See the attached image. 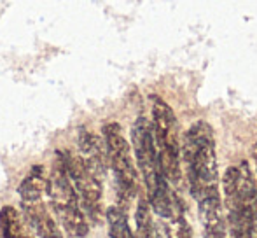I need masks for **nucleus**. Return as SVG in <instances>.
<instances>
[{
  "mask_svg": "<svg viewBox=\"0 0 257 238\" xmlns=\"http://www.w3.org/2000/svg\"><path fill=\"white\" fill-rule=\"evenodd\" d=\"M182 158L194 200L200 201L219 194L215 140L206 121H196L186 132L182 140Z\"/></svg>",
  "mask_w": 257,
  "mask_h": 238,
  "instance_id": "obj_1",
  "label": "nucleus"
},
{
  "mask_svg": "<svg viewBox=\"0 0 257 238\" xmlns=\"http://www.w3.org/2000/svg\"><path fill=\"white\" fill-rule=\"evenodd\" d=\"M132 144L135 151L137 165L142 174L144 184L147 189V201L151 210L156 212L161 219H166L180 203L179 196L172 193L170 182L165 179L159 167L158 151H156L153 125L146 117H139L132 128Z\"/></svg>",
  "mask_w": 257,
  "mask_h": 238,
  "instance_id": "obj_2",
  "label": "nucleus"
},
{
  "mask_svg": "<svg viewBox=\"0 0 257 238\" xmlns=\"http://www.w3.org/2000/svg\"><path fill=\"white\" fill-rule=\"evenodd\" d=\"M46 194L49 198V205L54 212V217L60 221L63 229L70 238H84L89 231L88 217L81 208V201L68 177L65 165L61 161L60 153H56L53 170L46 184Z\"/></svg>",
  "mask_w": 257,
  "mask_h": 238,
  "instance_id": "obj_3",
  "label": "nucleus"
},
{
  "mask_svg": "<svg viewBox=\"0 0 257 238\" xmlns=\"http://www.w3.org/2000/svg\"><path fill=\"white\" fill-rule=\"evenodd\" d=\"M103 144L107 161L114 172L119 201L117 205L126 210L130 201L137 196V191H139V174H137L135 163H133L130 144L124 139L121 126L117 123H108L103 126Z\"/></svg>",
  "mask_w": 257,
  "mask_h": 238,
  "instance_id": "obj_4",
  "label": "nucleus"
},
{
  "mask_svg": "<svg viewBox=\"0 0 257 238\" xmlns=\"http://www.w3.org/2000/svg\"><path fill=\"white\" fill-rule=\"evenodd\" d=\"M153 135L156 151H158L159 167L165 179L172 184H179L180 172V144H179V125L172 107L165 100L153 98Z\"/></svg>",
  "mask_w": 257,
  "mask_h": 238,
  "instance_id": "obj_5",
  "label": "nucleus"
},
{
  "mask_svg": "<svg viewBox=\"0 0 257 238\" xmlns=\"http://www.w3.org/2000/svg\"><path fill=\"white\" fill-rule=\"evenodd\" d=\"M60 156L68 177L74 184L84 215L88 221L98 222L102 215V179L89 170L81 156H75L67 151H60Z\"/></svg>",
  "mask_w": 257,
  "mask_h": 238,
  "instance_id": "obj_6",
  "label": "nucleus"
},
{
  "mask_svg": "<svg viewBox=\"0 0 257 238\" xmlns=\"http://www.w3.org/2000/svg\"><path fill=\"white\" fill-rule=\"evenodd\" d=\"M222 189L224 200H226V212L255 207L257 184L247 161H241L240 165H233L224 172Z\"/></svg>",
  "mask_w": 257,
  "mask_h": 238,
  "instance_id": "obj_7",
  "label": "nucleus"
},
{
  "mask_svg": "<svg viewBox=\"0 0 257 238\" xmlns=\"http://www.w3.org/2000/svg\"><path fill=\"white\" fill-rule=\"evenodd\" d=\"M21 214L27 219L32 231L41 238H63L60 226H58L56 217L49 212V208L39 201H21Z\"/></svg>",
  "mask_w": 257,
  "mask_h": 238,
  "instance_id": "obj_8",
  "label": "nucleus"
},
{
  "mask_svg": "<svg viewBox=\"0 0 257 238\" xmlns=\"http://www.w3.org/2000/svg\"><path fill=\"white\" fill-rule=\"evenodd\" d=\"M198 215L203 228V238H226V217L219 194L198 201Z\"/></svg>",
  "mask_w": 257,
  "mask_h": 238,
  "instance_id": "obj_9",
  "label": "nucleus"
},
{
  "mask_svg": "<svg viewBox=\"0 0 257 238\" xmlns=\"http://www.w3.org/2000/svg\"><path fill=\"white\" fill-rule=\"evenodd\" d=\"M79 149H81V158L88 168L102 179L107 168V153H105V144L100 140L98 135L86 128H81L79 132Z\"/></svg>",
  "mask_w": 257,
  "mask_h": 238,
  "instance_id": "obj_10",
  "label": "nucleus"
},
{
  "mask_svg": "<svg viewBox=\"0 0 257 238\" xmlns=\"http://www.w3.org/2000/svg\"><path fill=\"white\" fill-rule=\"evenodd\" d=\"M0 235L2 238H35L27 219L13 205H6L0 210Z\"/></svg>",
  "mask_w": 257,
  "mask_h": 238,
  "instance_id": "obj_11",
  "label": "nucleus"
},
{
  "mask_svg": "<svg viewBox=\"0 0 257 238\" xmlns=\"http://www.w3.org/2000/svg\"><path fill=\"white\" fill-rule=\"evenodd\" d=\"M46 184H48V177H46L44 167L41 165L32 167L18 187L21 201H39L46 193Z\"/></svg>",
  "mask_w": 257,
  "mask_h": 238,
  "instance_id": "obj_12",
  "label": "nucleus"
},
{
  "mask_svg": "<svg viewBox=\"0 0 257 238\" xmlns=\"http://www.w3.org/2000/svg\"><path fill=\"white\" fill-rule=\"evenodd\" d=\"M137 221V238H163L158 222L153 217V210L147 198H140L135 212Z\"/></svg>",
  "mask_w": 257,
  "mask_h": 238,
  "instance_id": "obj_13",
  "label": "nucleus"
},
{
  "mask_svg": "<svg viewBox=\"0 0 257 238\" xmlns=\"http://www.w3.org/2000/svg\"><path fill=\"white\" fill-rule=\"evenodd\" d=\"M108 224V235L110 238H137L135 233L132 231V226L128 222V214L124 208L119 205H112L105 212Z\"/></svg>",
  "mask_w": 257,
  "mask_h": 238,
  "instance_id": "obj_14",
  "label": "nucleus"
},
{
  "mask_svg": "<svg viewBox=\"0 0 257 238\" xmlns=\"http://www.w3.org/2000/svg\"><path fill=\"white\" fill-rule=\"evenodd\" d=\"M165 231L168 238H193V229L184 215V207L179 205L168 217L165 219Z\"/></svg>",
  "mask_w": 257,
  "mask_h": 238,
  "instance_id": "obj_15",
  "label": "nucleus"
},
{
  "mask_svg": "<svg viewBox=\"0 0 257 238\" xmlns=\"http://www.w3.org/2000/svg\"><path fill=\"white\" fill-rule=\"evenodd\" d=\"M0 238H2V235H0Z\"/></svg>",
  "mask_w": 257,
  "mask_h": 238,
  "instance_id": "obj_16",
  "label": "nucleus"
},
{
  "mask_svg": "<svg viewBox=\"0 0 257 238\" xmlns=\"http://www.w3.org/2000/svg\"><path fill=\"white\" fill-rule=\"evenodd\" d=\"M254 238H257V236H254Z\"/></svg>",
  "mask_w": 257,
  "mask_h": 238,
  "instance_id": "obj_17",
  "label": "nucleus"
}]
</instances>
